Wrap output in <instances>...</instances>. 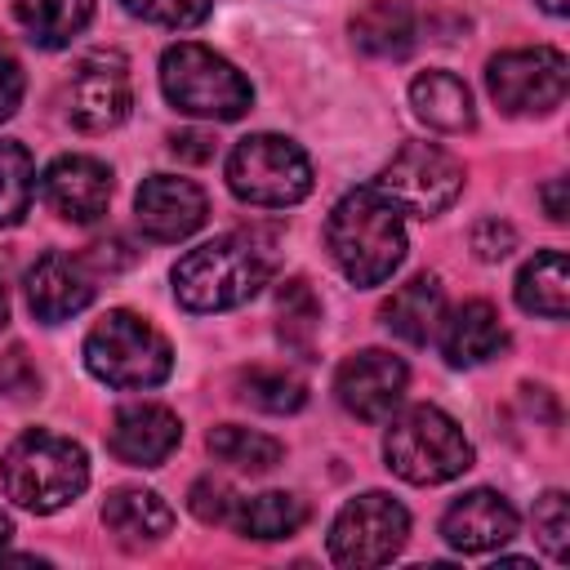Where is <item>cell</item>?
Returning <instances> with one entry per match:
<instances>
[{
    "instance_id": "obj_1",
    "label": "cell",
    "mask_w": 570,
    "mask_h": 570,
    "mask_svg": "<svg viewBox=\"0 0 570 570\" xmlns=\"http://www.w3.org/2000/svg\"><path fill=\"white\" fill-rule=\"evenodd\" d=\"M276 254L258 232H223L174 263V298L187 312H227L272 281Z\"/></svg>"
},
{
    "instance_id": "obj_2",
    "label": "cell",
    "mask_w": 570,
    "mask_h": 570,
    "mask_svg": "<svg viewBox=\"0 0 570 570\" xmlns=\"http://www.w3.org/2000/svg\"><path fill=\"white\" fill-rule=\"evenodd\" d=\"M325 245L352 285H383L405 263V214L374 187H356L330 209Z\"/></svg>"
},
{
    "instance_id": "obj_3",
    "label": "cell",
    "mask_w": 570,
    "mask_h": 570,
    "mask_svg": "<svg viewBox=\"0 0 570 570\" xmlns=\"http://www.w3.org/2000/svg\"><path fill=\"white\" fill-rule=\"evenodd\" d=\"M0 485L18 508H27L36 517H49V512L67 508L89 485V459H85L80 441L31 428L4 450Z\"/></svg>"
},
{
    "instance_id": "obj_4",
    "label": "cell",
    "mask_w": 570,
    "mask_h": 570,
    "mask_svg": "<svg viewBox=\"0 0 570 570\" xmlns=\"http://www.w3.org/2000/svg\"><path fill=\"white\" fill-rule=\"evenodd\" d=\"M85 365L98 383L116 392H142L169 379L174 347L147 316L116 307L85 334Z\"/></svg>"
},
{
    "instance_id": "obj_5",
    "label": "cell",
    "mask_w": 570,
    "mask_h": 570,
    "mask_svg": "<svg viewBox=\"0 0 570 570\" xmlns=\"http://www.w3.org/2000/svg\"><path fill=\"white\" fill-rule=\"evenodd\" d=\"M387 468L410 485H441L472 468V441L436 405H410L392 419L383 436Z\"/></svg>"
},
{
    "instance_id": "obj_6",
    "label": "cell",
    "mask_w": 570,
    "mask_h": 570,
    "mask_svg": "<svg viewBox=\"0 0 570 570\" xmlns=\"http://www.w3.org/2000/svg\"><path fill=\"white\" fill-rule=\"evenodd\" d=\"M160 89L183 116L200 120H240L254 102L249 80L209 45L178 40L160 53Z\"/></svg>"
},
{
    "instance_id": "obj_7",
    "label": "cell",
    "mask_w": 570,
    "mask_h": 570,
    "mask_svg": "<svg viewBox=\"0 0 570 570\" xmlns=\"http://www.w3.org/2000/svg\"><path fill=\"white\" fill-rule=\"evenodd\" d=\"M227 187L245 205L285 209L312 191V160L281 134H249L227 156Z\"/></svg>"
},
{
    "instance_id": "obj_8",
    "label": "cell",
    "mask_w": 570,
    "mask_h": 570,
    "mask_svg": "<svg viewBox=\"0 0 570 570\" xmlns=\"http://www.w3.org/2000/svg\"><path fill=\"white\" fill-rule=\"evenodd\" d=\"M379 196H387L401 214L414 218H432L441 209H450L463 191V165L432 142H405L370 183Z\"/></svg>"
},
{
    "instance_id": "obj_9",
    "label": "cell",
    "mask_w": 570,
    "mask_h": 570,
    "mask_svg": "<svg viewBox=\"0 0 570 570\" xmlns=\"http://www.w3.org/2000/svg\"><path fill=\"white\" fill-rule=\"evenodd\" d=\"M410 539V512L383 494H356L338 508L334 525H330V557L347 570H370V566H387Z\"/></svg>"
},
{
    "instance_id": "obj_10",
    "label": "cell",
    "mask_w": 570,
    "mask_h": 570,
    "mask_svg": "<svg viewBox=\"0 0 570 570\" xmlns=\"http://www.w3.org/2000/svg\"><path fill=\"white\" fill-rule=\"evenodd\" d=\"M570 67L566 53L552 45L508 49L485 62V89L508 116H543L566 102Z\"/></svg>"
},
{
    "instance_id": "obj_11",
    "label": "cell",
    "mask_w": 570,
    "mask_h": 570,
    "mask_svg": "<svg viewBox=\"0 0 570 570\" xmlns=\"http://www.w3.org/2000/svg\"><path fill=\"white\" fill-rule=\"evenodd\" d=\"M134 107V89H129V62L116 49H94L76 62L71 80H67V116L76 129L85 134H102L116 129Z\"/></svg>"
},
{
    "instance_id": "obj_12",
    "label": "cell",
    "mask_w": 570,
    "mask_h": 570,
    "mask_svg": "<svg viewBox=\"0 0 570 570\" xmlns=\"http://www.w3.org/2000/svg\"><path fill=\"white\" fill-rule=\"evenodd\" d=\"M405 383H410V370L401 356L383 352V347H365V352H352L338 374H334V392H338V405L365 423H383L392 419V410L401 405L405 396Z\"/></svg>"
},
{
    "instance_id": "obj_13",
    "label": "cell",
    "mask_w": 570,
    "mask_h": 570,
    "mask_svg": "<svg viewBox=\"0 0 570 570\" xmlns=\"http://www.w3.org/2000/svg\"><path fill=\"white\" fill-rule=\"evenodd\" d=\"M134 209H138L142 236L147 240H160V245L187 240L209 218L205 191L191 178H178V174H151V178H142V187L134 196Z\"/></svg>"
},
{
    "instance_id": "obj_14",
    "label": "cell",
    "mask_w": 570,
    "mask_h": 570,
    "mask_svg": "<svg viewBox=\"0 0 570 570\" xmlns=\"http://www.w3.org/2000/svg\"><path fill=\"white\" fill-rule=\"evenodd\" d=\"M183 441V423L169 405L129 401L107 423V450L129 468H160Z\"/></svg>"
},
{
    "instance_id": "obj_15",
    "label": "cell",
    "mask_w": 570,
    "mask_h": 570,
    "mask_svg": "<svg viewBox=\"0 0 570 570\" xmlns=\"http://www.w3.org/2000/svg\"><path fill=\"white\" fill-rule=\"evenodd\" d=\"M94 267L85 258H71V254H45L31 263L22 289H27V307L36 321L45 325H58V321H71L76 312H85L94 303Z\"/></svg>"
},
{
    "instance_id": "obj_16",
    "label": "cell",
    "mask_w": 570,
    "mask_h": 570,
    "mask_svg": "<svg viewBox=\"0 0 570 570\" xmlns=\"http://www.w3.org/2000/svg\"><path fill=\"white\" fill-rule=\"evenodd\" d=\"M40 196L67 223H98L111 200V169L94 156H58L40 178Z\"/></svg>"
},
{
    "instance_id": "obj_17",
    "label": "cell",
    "mask_w": 570,
    "mask_h": 570,
    "mask_svg": "<svg viewBox=\"0 0 570 570\" xmlns=\"http://www.w3.org/2000/svg\"><path fill=\"white\" fill-rule=\"evenodd\" d=\"M517 534V512L494 490H468L441 517V539L454 552H494Z\"/></svg>"
},
{
    "instance_id": "obj_18",
    "label": "cell",
    "mask_w": 570,
    "mask_h": 570,
    "mask_svg": "<svg viewBox=\"0 0 570 570\" xmlns=\"http://www.w3.org/2000/svg\"><path fill=\"white\" fill-rule=\"evenodd\" d=\"M436 334H441V356L459 370H472V365L499 356V347L508 343V330H503L499 312L485 298L459 303L450 316H441Z\"/></svg>"
},
{
    "instance_id": "obj_19",
    "label": "cell",
    "mask_w": 570,
    "mask_h": 570,
    "mask_svg": "<svg viewBox=\"0 0 570 570\" xmlns=\"http://www.w3.org/2000/svg\"><path fill=\"white\" fill-rule=\"evenodd\" d=\"M102 525L125 543V548H147L160 543L174 530V508L142 485H120L102 503Z\"/></svg>"
},
{
    "instance_id": "obj_20",
    "label": "cell",
    "mask_w": 570,
    "mask_h": 570,
    "mask_svg": "<svg viewBox=\"0 0 570 570\" xmlns=\"http://www.w3.org/2000/svg\"><path fill=\"white\" fill-rule=\"evenodd\" d=\"M383 325L401 338V343H414L423 347L428 338H436V325L445 316V294H441V281L432 272H419L410 276L387 303H383Z\"/></svg>"
},
{
    "instance_id": "obj_21",
    "label": "cell",
    "mask_w": 570,
    "mask_h": 570,
    "mask_svg": "<svg viewBox=\"0 0 570 570\" xmlns=\"http://www.w3.org/2000/svg\"><path fill=\"white\" fill-rule=\"evenodd\" d=\"M410 107H414V116L428 129H441V134H463V129L476 125L472 89L454 71H423V76H414Z\"/></svg>"
},
{
    "instance_id": "obj_22",
    "label": "cell",
    "mask_w": 570,
    "mask_h": 570,
    "mask_svg": "<svg viewBox=\"0 0 570 570\" xmlns=\"http://www.w3.org/2000/svg\"><path fill=\"white\" fill-rule=\"evenodd\" d=\"M352 45L370 58H405L414 49V13L405 0H370L352 18Z\"/></svg>"
},
{
    "instance_id": "obj_23",
    "label": "cell",
    "mask_w": 570,
    "mask_h": 570,
    "mask_svg": "<svg viewBox=\"0 0 570 570\" xmlns=\"http://www.w3.org/2000/svg\"><path fill=\"white\" fill-rule=\"evenodd\" d=\"M512 289H517L521 312H534V316H548V321H566V307H570V267H566V254L561 249L534 254L517 272V285Z\"/></svg>"
},
{
    "instance_id": "obj_24",
    "label": "cell",
    "mask_w": 570,
    "mask_h": 570,
    "mask_svg": "<svg viewBox=\"0 0 570 570\" xmlns=\"http://www.w3.org/2000/svg\"><path fill=\"white\" fill-rule=\"evenodd\" d=\"M13 18L40 49H62L94 18V0H13Z\"/></svg>"
},
{
    "instance_id": "obj_25",
    "label": "cell",
    "mask_w": 570,
    "mask_h": 570,
    "mask_svg": "<svg viewBox=\"0 0 570 570\" xmlns=\"http://www.w3.org/2000/svg\"><path fill=\"white\" fill-rule=\"evenodd\" d=\"M232 521L245 539H285L307 521V503L285 490H263V494L240 499L232 508Z\"/></svg>"
},
{
    "instance_id": "obj_26",
    "label": "cell",
    "mask_w": 570,
    "mask_h": 570,
    "mask_svg": "<svg viewBox=\"0 0 570 570\" xmlns=\"http://www.w3.org/2000/svg\"><path fill=\"white\" fill-rule=\"evenodd\" d=\"M205 445H209V454H214L218 463L240 468V472H267V468H276L281 454H285V445H281L276 436L254 432V428H240V423H218V428H209Z\"/></svg>"
},
{
    "instance_id": "obj_27",
    "label": "cell",
    "mask_w": 570,
    "mask_h": 570,
    "mask_svg": "<svg viewBox=\"0 0 570 570\" xmlns=\"http://www.w3.org/2000/svg\"><path fill=\"white\" fill-rule=\"evenodd\" d=\"M236 396L263 414H294L307 401V383L289 370H272V365H254L236 374Z\"/></svg>"
},
{
    "instance_id": "obj_28",
    "label": "cell",
    "mask_w": 570,
    "mask_h": 570,
    "mask_svg": "<svg viewBox=\"0 0 570 570\" xmlns=\"http://www.w3.org/2000/svg\"><path fill=\"white\" fill-rule=\"evenodd\" d=\"M276 316H281L276 330H281L285 347H294L298 356H307L312 352V338L321 330V303H316V294H312V285L303 276L281 281V289H276Z\"/></svg>"
},
{
    "instance_id": "obj_29",
    "label": "cell",
    "mask_w": 570,
    "mask_h": 570,
    "mask_svg": "<svg viewBox=\"0 0 570 570\" xmlns=\"http://www.w3.org/2000/svg\"><path fill=\"white\" fill-rule=\"evenodd\" d=\"M36 196V160L22 142L0 138V227H13L27 218Z\"/></svg>"
},
{
    "instance_id": "obj_30",
    "label": "cell",
    "mask_w": 570,
    "mask_h": 570,
    "mask_svg": "<svg viewBox=\"0 0 570 570\" xmlns=\"http://www.w3.org/2000/svg\"><path fill=\"white\" fill-rule=\"evenodd\" d=\"M534 539H539V548L552 561H566L570 557V503H566L561 490H548L534 503Z\"/></svg>"
},
{
    "instance_id": "obj_31",
    "label": "cell",
    "mask_w": 570,
    "mask_h": 570,
    "mask_svg": "<svg viewBox=\"0 0 570 570\" xmlns=\"http://www.w3.org/2000/svg\"><path fill=\"white\" fill-rule=\"evenodd\" d=\"M125 13L142 18V22H156V27H200L209 18V0H120Z\"/></svg>"
},
{
    "instance_id": "obj_32",
    "label": "cell",
    "mask_w": 570,
    "mask_h": 570,
    "mask_svg": "<svg viewBox=\"0 0 570 570\" xmlns=\"http://www.w3.org/2000/svg\"><path fill=\"white\" fill-rule=\"evenodd\" d=\"M187 508H191V517H196V521L218 525V521H227V517H232L236 494H232V485H227V481H218V476H200V481H191V490H187Z\"/></svg>"
},
{
    "instance_id": "obj_33",
    "label": "cell",
    "mask_w": 570,
    "mask_h": 570,
    "mask_svg": "<svg viewBox=\"0 0 570 570\" xmlns=\"http://www.w3.org/2000/svg\"><path fill=\"white\" fill-rule=\"evenodd\" d=\"M512 245H517V232H512L508 223H499V218H485V223L472 227V249H476V258H485V263L508 258Z\"/></svg>"
},
{
    "instance_id": "obj_34",
    "label": "cell",
    "mask_w": 570,
    "mask_h": 570,
    "mask_svg": "<svg viewBox=\"0 0 570 570\" xmlns=\"http://www.w3.org/2000/svg\"><path fill=\"white\" fill-rule=\"evenodd\" d=\"M22 94H27V76H22V62L0 49V120H9L18 107H22Z\"/></svg>"
},
{
    "instance_id": "obj_35",
    "label": "cell",
    "mask_w": 570,
    "mask_h": 570,
    "mask_svg": "<svg viewBox=\"0 0 570 570\" xmlns=\"http://www.w3.org/2000/svg\"><path fill=\"white\" fill-rule=\"evenodd\" d=\"M169 151H174L178 160L205 165V160L214 156V138H209V134H200V129H178V134H169Z\"/></svg>"
},
{
    "instance_id": "obj_36",
    "label": "cell",
    "mask_w": 570,
    "mask_h": 570,
    "mask_svg": "<svg viewBox=\"0 0 570 570\" xmlns=\"http://www.w3.org/2000/svg\"><path fill=\"white\" fill-rule=\"evenodd\" d=\"M539 196H543V205H548V218H552V223H566V214H570V209H566V178L543 183Z\"/></svg>"
},
{
    "instance_id": "obj_37",
    "label": "cell",
    "mask_w": 570,
    "mask_h": 570,
    "mask_svg": "<svg viewBox=\"0 0 570 570\" xmlns=\"http://www.w3.org/2000/svg\"><path fill=\"white\" fill-rule=\"evenodd\" d=\"M13 539V521H9V512L0 508V552H4V543Z\"/></svg>"
},
{
    "instance_id": "obj_38",
    "label": "cell",
    "mask_w": 570,
    "mask_h": 570,
    "mask_svg": "<svg viewBox=\"0 0 570 570\" xmlns=\"http://www.w3.org/2000/svg\"><path fill=\"white\" fill-rule=\"evenodd\" d=\"M539 4H543V9H548V13H552V18H561V13H566V9H570V0H539Z\"/></svg>"
},
{
    "instance_id": "obj_39",
    "label": "cell",
    "mask_w": 570,
    "mask_h": 570,
    "mask_svg": "<svg viewBox=\"0 0 570 570\" xmlns=\"http://www.w3.org/2000/svg\"><path fill=\"white\" fill-rule=\"evenodd\" d=\"M9 321V294H4V276H0V325Z\"/></svg>"
}]
</instances>
